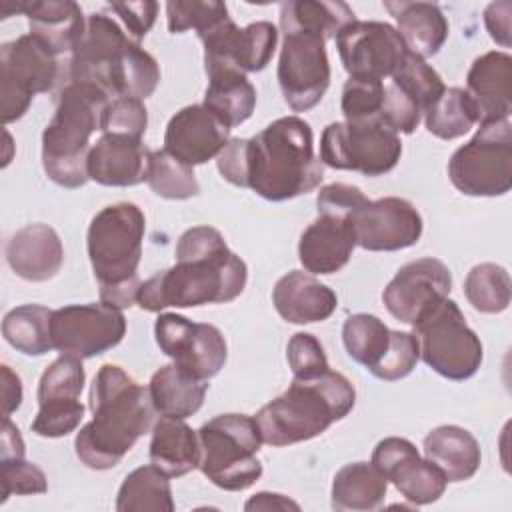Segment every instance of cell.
<instances>
[{
    "mask_svg": "<svg viewBox=\"0 0 512 512\" xmlns=\"http://www.w3.org/2000/svg\"><path fill=\"white\" fill-rule=\"evenodd\" d=\"M356 246L352 220L338 214H318L302 232L298 258L306 272L334 274L342 270Z\"/></svg>",
    "mask_w": 512,
    "mask_h": 512,
    "instance_id": "d4e9b609",
    "label": "cell"
},
{
    "mask_svg": "<svg viewBox=\"0 0 512 512\" xmlns=\"http://www.w3.org/2000/svg\"><path fill=\"white\" fill-rule=\"evenodd\" d=\"M160 82V66L156 58L146 52L136 40H130L114 78L116 98L146 100L154 94Z\"/></svg>",
    "mask_w": 512,
    "mask_h": 512,
    "instance_id": "ab89813d",
    "label": "cell"
},
{
    "mask_svg": "<svg viewBox=\"0 0 512 512\" xmlns=\"http://www.w3.org/2000/svg\"><path fill=\"white\" fill-rule=\"evenodd\" d=\"M128 42L130 38L110 16L104 12L90 14L84 34L70 52L68 82L92 84L114 96L116 70Z\"/></svg>",
    "mask_w": 512,
    "mask_h": 512,
    "instance_id": "ac0fdd59",
    "label": "cell"
},
{
    "mask_svg": "<svg viewBox=\"0 0 512 512\" xmlns=\"http://www.w3.org/2000/svg\"><path fill=\"white\" fill-rule=\"evenodd\" d=\"M388 490L386 476L372 462H352L342 466L332 480V510L364 512L376 510Z\"/></svg>",
    "mask_w": 512,
    "mask_h": 512,
    "instance_id": "836d02e7",
    "label": "cell"
},
{
    "mask_svg": "<svg viewBox=\"0 0 512 512\" xmlns=\"http://www.w3.org/2000/svg\"><path fill=\"white\" fill-rule=\"evenodd\" d=\"M424 458L442 470L448 482L470 480L482 460L478 440L462 426L444 424L430 430L422 442Z\"/></svg>",
    "mask_w": 512,
    "mask_h": 512,
    "instance_id": "f546056e",
    "label": "cell"
},
{
    "mask_svg": "<svg viewBox=\"0 0 512 512\" xmlns=\"http://www.w3.org/2000/svg\"><path fill=\"white\" fill-rule=\"evenodd\" d=\"M86 372L80 358L60 354L40 376L38 414L30 428L42 438H62L74 432L84 418L80 394Z\"/></svg>",
    "mask_w": 512,
    "mask_h": 512,
    "instance_id": "9a60e30c",
    "label": "cell"
},
{
    "mask_svg": "<svg viewBox=\"0 0 512 512\" xmlns=\"http://www.w3.org/2000/svg\"><path fill=\"white\" fill-rule=\"evenodd\" d=\"M208 384L178 368L174 362L158 368L150 382V400L158 414L170 418H188L196 414L204 402Z\"/></svg>",
    "mask_w": 512,
    "mask_h": 512,
    "instance_id": "d6a6232c",
    "label": "cell"
},
{
    "mask_svg": "<svg viewBox=\"0 0 512 512\" xmlns=\"http://www.w3.org/2000/svg\"><path fill=\"white\" fill-rule=\"evenodd\" d=\"M108 98L104 90L84 82H68L58 94L56 112L42 132V166L54 184L80 188L90 180V136L100 130Z\"/></svg>",
    "mask_w": 512,
    "mask_h": 512,
    "instance_id": "8992f818",
    "label": "cell"
},
{
    "mask_svg": "<svg viewBox=\"0 0 512 512\" xmlns=\"http://www.w3.org/2000/svg\"><path fill=\"white\" fill-rule=\"evenodd\" d=\"M384 8L394 16L398 32L408 52L420 58L438 54L448 38V20L438 4L432 2H384Z\"/></svg>",
    "mask_w": 512,
    "mask_h": 512,
    "instance_id": "f1b7e54d",
    "label": "cell"
},
{
    "mask_svg": "<svg viewBox=\"0 0 512 512\" xmlns=\"http://www.w3.org/2000/svg\"><path fill=\"white\" fill-rule=\"evenodd\" d=\"M412 328L420 346V358L436 374L460 382L478 372L484 358L482 342L466 324L454 300H440Z\"/></svg>",
    "mask_w": 512,
    "mask_h": 512,
    "instance_id": "ba28073f",
    "label": "cell"
},
{
    "mask_svg": "<svg viewBox=\"0 0 512 512\" xmlns=\"http://www.w3.org/2000/svg\"><path fill=\"white\" fill-rule=\"evenodd\" d=\"M92 420L74 440L78 460L92 470L114 468L154 426V404L148 388L116 364H104L90 386Z\"/></svg>",
    "mask_w": 512,
    "mask_h": 512,
    "instance_id": "7a4b0ae2",
    "label": "cell"
},
{
    "mask_svg": "<svg viewBox=\"0 0 512 512\" xmlns=\"http://www.w3.org/2000/svg\"><path fill=\"white\" fill-rule=\"evenodd\" d=\"M448 176L466 196H504L512 188V124H482L448 160Z\"/></svg>",
    "mask_w": 512,
    "mask_h": 512,
    "instance_id": "9c48e42d",
    "label": "cell"
},
{
    "mask_svg": "<svg viewBox=\"0 0 512 512\" xmlns=\"http://www.w3.org/2000/svg\"><path fill=\"white\" fill-rule=\"evenodd\" d=\"M390 78L392 84H396L422 108V114L446 90L440 74L424 58L412 52L406 54V58Z\"/></svg>",
    "mask_w": 512,
    "mask_h": 512,
    "instance_id": "7bdbcfd3",
    "label": "cell"
},
{
    "mask_svg": "<svg viewBox=\"0 0 512 512\" xmlns=\"http://www.w3.org/2000/svg\"><path fill=\"white\" fill-rule=\"evenodd\" d=\"M148 456L150 464L170 478L184 476L200 466L202 448L198 432H194L182 418L162 416L152 426Z\"/></svg>",
    "mask_w": 512,
    "mask_h": 512,
    "instance_id": "4dcf8cb0",
    "label": "cell"
},
{
    "mask_svg": "<svg viewBox=\"0 0 512 512\" xmlns=\"http://www.w3.org/2000/svg\"><path fill=\"white\" fill-rule=\"evenodd\" d=\"M356 20L352 8L344 2H314V0H288L280 4V30L308 32L322 40L336 38L338 32Z\"/></svg>",
    "mask_w": 512,
    "mask_h": 512,
    "instance_id": "e575fe53",
    "label": "cell"
},
{
    "mask_svg": "<svg viewBox=\"0 0 512 512\" xmlns=\"http://www.w3.org/2000/svg\"><path fill=\"white\" fill-rule=\"evenodd\" d=\"M52 314L54 310L40 304L16 306L2 320V336L26 356H42L54 348Z\"/></svg>",
    "mask_w": 512,
    "mask_h": 512,
    "instance_id": "8d00e7d4",
    "label": "cell"
},
{
    "mask_svg": "<svg viewBox=\"0 0 512 512\" xmlns=\"http://www.w3.org/2000/svg\"><path fill=\"white\" fill-rule=\"evenodd\" d=\"M366 202H368V198L364 196V192L358 186L344 184V182L328 184V186L320 188V192L316 196L318 214H338V216H346V218H352V214Z\"/></svg>",
    "mask_w": 512,
    "mask_h": 512,
    "instance_id": "816d5d0a",
    "label": "cell"
},
{
    "mask_svg": "<svg viewBox=\"0 0 512 512\" xmlns=\"http://www.w3.org/2000/svg\"><path fill=\"white\" fill-rule=\"evenodd\" d=\"M22 14L28 18L30 34L56 56L72 52L86 28L82 8L72 0H30L24 2Z\"/></svg>",
    "mask_w": 512,
    "mask_h": 512,
    "instance_id": "83f0119b",
    "label": "cell"
},
{
    "mask_svg": "<svg viewBox=\"0 0 512 512\" xmlns=\"http://www.w3.org/2000/svg\"><path fill=\"white\" fill-rule=\"evenodd\" d=\"M146 182L152 192L166 200H188L198 196L200 184L194 168L162 150H150Z\"/></svg>",
    "mask_w": 512,
    "mask_h": 512,
    "instance_id": "b9f144b4",
    "label": "cell"
},
{
    "mask_svg": "<svg viewBox=\"0 0 512 512\" xmlns=\"http://www.w3.org/2000/svg\"><path fill=\"white\" fill-rule=\"evenodd\" d=\"M356 246L370 252H394L414 246L422 236V216L412 202L386 196L368 200L352 214Z\"/></svg>",
    "mask_w": 512,
    "mask_h": 512,
    "instance_id": "d6986e66",
    "label": "cell"
},
{
    "mask_svg": "<svg viewBox=\"0 0 512 512\" xmlns=\"http://www.w3.org/2000/svg\"><path fill=\"white\" fill-rule=\"evenodd\" d=\"M0 484L2 504L14 494H44L48 490L44 472L36 464L26 462L24 458L0 462Z\"/></svg>",
    "mask_w": 512,
    "mask_h": 512,
    "instance_id": "c3c4849f",
    "label": "cell"
},
{
    "mask_svg": "<svg viewBox=\"0 0 512 512\" xmlns=\"http://www.w3.org/2000/svg\"><path fill=\"white\" fill-rule=\"evenodd\" d=\"M108 8L122 18L128 32L136 38V42L150 32V28L154 26L156 14H158V4L154 0L114 2Z\"/></svg>",
    "mask_w": 512,
    "mask_h": 512,
    "instance_id": "f5cc1de1",
    "label": "cell"
},
{
    "mask_svg": "<svg viewBox=\"0 0 512 512\" xmlns=\"http://www.w3.org/2000/svg\"><path fill=\"white\" fill-rule=\"evenodd\" d=\"M228 140L230 128L208 112L204 104H192L170 118L164 132V150L194 168L216 158Z\"/></svg>",
    "mask_w": 512,
    "mask_h": 512,
    "instance_id": "7402d4cb",
    "label": "cell"
},
{
    "mask_svg": "<svg viewBox=\"0 0 512 512\" xmlns=\"http://www.w3.org/2000/svg\"><path fill=\"white\" fill-rule=\"evenodd\" d=\"M356 404L352 382L334 370L316 378H294L272 402L264 404L254 420L268 446H290L312 440L334 422L346 418Z\"/></svg>",
    "mask_w": 512,
    "mask_h": 512,
    "instance_id": "277c9868",
    "label": "cell"
},
{
    "mask_svg": "<svg viewBox=\"0 0 512 512\" xmlns=\"http://www.w3.org/2000/svg\"><path fill=\"white\" fill-rule=\"evenodd\" d=\"M148 126V112L142 100L136 98H114L102 112L100 130L102 134H122L142 138Z\"/></svg>",
    "mask_w": 512,
    "mask_h": 512,
    "instance_id": "bcb514c9",
    "label": "cell"
},
{
    "mask_svg": "<svg viewBox=\"0 0 512 512\" xmlns=\"http://www.w3.org/2000/svg\"><path fill=\"white\" fill-rule=\"evenodd\" d=\"M58 80V56L36 36L22 34L0 48L2 122L20 120L32 98L50 92Z\"/></svg>",
    "mask_w": 512,
    "mask_h": 512,
    "instance_id": "8fae6325",
    "label": "cell"
},
{
    "mask_svg": "<svg viewBox=\"0 0 512 512\" xmlns=\"http://www.w3.org/2000/svg\"><path fill=\"white\" fill-rule=\"evenodd\" d=\"M206 74L208 88L204 92V108L228 128L246 122L256 108V88L246 74L236 68H214Z\"/></svg>",
    "mask_w": 512,
    "mask_h": 512,
    "instance_id": "1f68e13d",
    "label": "cell"
},
{
    "mask_svg": "<svg viewBox=\"0 0 512 512\" xmlns=\"http://www.w3.org/2000/svg\"><path fill=\"white\" fill-rule=\"evenodd\" d=\"M246 262L212 226L188 228L176 244V262L140 284L136 304L146 312L226 304L246 286Z\"/></svg>",
    "mask_w": 512,
    "mask_h": 512,
    "instance_id": "6da1fadb",
    "label": "cell"
},
{
    "mask_svg": "<svg viewBox=\"0 0 512 512\" xmlns=\"http://www.w3.org/2000/svg\"><path fill=\"white\" fill-rule=\"evenodd\" d=\"M334 40L350 78L384 80L398 70L408 54L400 32L388 22L354 20Z\"/></svg>",
    "mask_w": 512,
    "mask_h": 512,
    "instance_id": "2e32d148",
    "label": "cell"
},
{
    "mask_svg": "<svg viewBox=\"0 0 512 512\" xmlns=\"http://www.w3.org/2000/svg\"><path fill=\"white\" fill-rule=\"evenodd\" d=\"M144 232V212L132 202L110 204L92 218L86 248L100 284V302L118 310L136 304Z\"/></svg>",
    "mask_w": 512,
    "mask_h": 512,
    "instance_id": "5b68a950",
    "label": "cell"
},
{
    "mask_svg": "<svg viewBox=\"0 0 512 512\" xmlns=\"http://www.w3.org/2000/svg\"><path fill=\"white\" fill-rule=\"evenodd\" d=\"M204 44V68H236L240 72H260L268 66L278 44V28L260 20L238 28L232 18H224L200 34Z\"/></svg>",
    "mask_w": 512,
    "mask_h": 512,
    "instance_id": "e0dca14e",
    "label": "cell"
},
{
    "mask_svg": "<svg viewBox=\"0 0 512 512\" xmlns=\"http://www.w3.org/2000/svg\"><path fill=\"white\" fill-rule=\"evenodd\" d=\"M224 18H228V8L224 2H214V0L166 2V22L172 34H182L194 28L200 36Z\"/></svg>",
    "mask_w": 512,
    "mask_h": 512,
    "instance_id": "ee69618b",
    "label": "cell"
},
{
    "mask_svg": "<svg viewBox=\"0 0 512 512\" xmlns=\"http://www.w3.org/2000/svg\"><path fill=\"white\" fill-rule=\"evenodd\" d=\"M422 118V108L396 84H384V100L380 108V120L396 134H412Z\"/></svg>",
    "mask_w": 512,
    "mask_h": 512,
    "instance_id": "681fc988",
    "label": "cell"
},
{
    "mask_svg": "<svg viewBox=\"0 0 512 512\" xmlns=\"http://www.w3.org/2000/svg\"><path fill=\"white\" fill-rule=\"evenodd\" d=\"M278 84L294 112H308L328 90L330 62L326 40L308 32H288L278 60Z\"/></svg>",
    "mask_w": 512,
    "mask_h": 512,
    "instance_id": "5bb4252c",
    "label": "cell"
},
{
    "mask_svg": "<svg viewBox=\"0 0 512 512\" xmlns=\"http://www.w3.org/2000/svg\"><path fill=\"white\" fill-rule=\"evenodd\" d=\"M400 154V136L380 118H370L328 124L320 138L318 158L334 170L382 176L398 164Z\"/></svg>",
    "mask_w": 512,
    "mask_h": 512,
    "instance_id": "30bf717a",
    "label": "cell"
},
{
    "mask_svg": "<svg viewBox=\"0 0 512 512\" xmlns=\"http://www.w3.org/2000/svg\"><path fill=\"white\" fill-rule=\"evenodd\" d=\"M202 474L218 488L240 492L262 476L258 450L264 444L254 416L218 414L198 430Z\"/></svg>",
    "mask_w": 512,
    "mask_h": 512,
    "instance_id": "52a82bcc",
    "label": "cell"
},
{
    "mask_svg": "<svg viewBox=\"0 0 512 512\" xmlns=\"http://www.w3.org/2000/svg\"><path fill=\"white\" fill-rule=\"evenodd\" d=\"M510 14L512 4L508 0L492 2L484 10V26L490 34V38L500 44L502 48H510Z\"/></svg>",
    "mask_w": 512,
    "mask_h": 512,
    "instance_id": "db71d44e",
    "label": "cell"
},
{
    "mask_svg": "<svg viewBox=\"0 0 512 512\" xmlns=\"http://www.w3.org/2000/svg\"><path fill=\"white\" fill-rule=\"evenodd\" d=\"M322 178L324 164L314 154V134L306 120L284 116L244 138L242 188L264 200L284 202L308 194Z\"/></svg>",
    "mask_w": 512,
    "mask_h": 512,
    "instance_id": "3957f363",
    "label": "cell"
},
{
    "mask_svg": "<svg viewBox=\"0 0 512 512\" xmlns=\"http://www.w3.org/2000/svg\"><path fill=\"white\" fill-rule=\"evenodd\" d=\"M370 462L414 506L436 502L448 484L442 470L430 460L422 458L416 446L400 436L380 440Z\"/></svg>",
    "mask_w": 512,
    "mask_h": 512,
    "instance_id": "ffe728a7",
    "label": "cell"
},
{
    "mask_svg": "<svg viewBox=\"0 0 512 512\" xmlns=\"http://www.w3.org/2000/svg\"><path fill=\"white\" fill-rule=\"evenodd\" d=\"M384 82L374 78H348L342 88V114L348 122L380 118Z\"/></svg>",
    "mask_w": 512,
    "mask_h": 512,
    "instance_id": "f6af8a7d",
    "label": "cell"
},
{
    "mask_svg": "<svg viewBox=\"0 0 512 512\" xmlns=\"http://www.w3.org/2000/svg\"><path fill=\"white\" fill-rule=\"evenodd\" d=\"M272 302L276 312L290 324H312L328 320L336 306L338 296L332 288L302 270L284 274L274 290Z\"/></svg>",
    "mask_w": 512,
    "mask_h": 512,
    "instance_id": "4316f807",
    "label": "cell"
},
{
    "mask_svg": "<svg viewBox=\"0 0 512 512\" xmlns=\"http://www.w3.org/2000/svg\"><path fill=\"white\" fill-rule=\"evenodd\" d=\"M6 262L16 276L28 282H46L60 272L64 246L52 226L28 224L8 240Z\"/></svg>",
    "mask_w": 512,
    "mask_h": 512,
    "instance_id": "484cf974",
    "label": "cell"
},
{
    "mask_svg": "<svg viewBox=\"0 0 512 512\" xmlns=\"http://www.w3.org/2000/svg\"><path fill=\"white\" fill-rule=\"evenodd\" d=\"M2 374V418H10L14 410L22 404V382L16 372L10 370V366H0Z\"/></svg>",
    "mask_w": 512,
    "mask_h": 512,
    "instance_id": "11a10c76",
    "label": "cell"
},
{
    "mask_svg": "<svg viewBox=\"0 0 512 512\" xmlns=\"http://www.w3.org/2000/svg\"><path fill=\"white\" fill-rule=\"evenodd\" d=\"M420 360V346L414 334L392 330V346L382 366L374 372L376 378L394 382L408 376Z\"/></svg>",
    "mask_w": 512,
    "mask_h": 512,
    "instance_id": "f907efd6",
    "label": "cell"
},
{
    "mask_svg": "<svg viewBox=\"0 0 512 512\" xmlns=\"http://www.w3.org/2000/svg\"><path fill=\"white\" fill-rule=\"evenodd\" d=\"M286 358L294 378H300V380L316 378L326 370H330L322 344L314 334H308V332H296L288 340Z\"/></svg>",
    "mask_w": 512,
    "mask_h": 512,
    "instance_id": "7dc6e473",
    "label": "cell"
},
{
    "mask_svg": "<svg viewBox=\"0 0 512 512\" xmlns=\"http://www.w3.org/2000/svg\"><path fill=\"white\" fill-rule=\"evenodd\" d=\"M348 356L374 374L392 346V330L374 314H352L342 326Z\"/></svg>",
    "mask_w": 512,
    "mask_h": 512,
    "instance_id": "74e56055",
    "label": "cell"
},
{
    "mask_svg": "<svg viewBox=\"0 0 512 512\" xmlns=\"http://www.w3.org/2000/svg\"><path fill=\"white\" fill-rule=\"evenodd\" d=\"M126 318L122 310L104 302L70 304L52 314V344L74 358L100 356L122 342Z\"/></svg>",
    "mask_w": 512,
    "mask_h": 512,
    "instance_id": "4fadbf2b",
    "label": "cell"
},
{
    "mask_svg": "<svg viewBox=\"0 0 512 512\" xmlns=\"http://www.w3.org/2000/svg\"><path fill=\"white\" fill-rule=\"evenodd\" d=\"M464 296L478 312H504L512 298V282L508 270L494 262L476 264L464 280Z\"/></svg>",
    "mask_w": 512,
    "mask_h": 512,
    "instance_id": "60d3db41",
    "label": "cell"
},
{
    "mask_svg": "<svg viewBox=\"0 0 512 512\" xmlns=\"http://www.w3.org/2000/svg\"><path fill=\"white\" fill-rule=\"evenodd\" d=\"M244 510H300V504L290 500L284 494H274V492H258L254 494L246 504Z\"/></svg>",
    "mask_w": 512,
    "mask_h": 512,
    "instance_id": "6f0895ef",
    "label": "cell"
},
{
    "mask_svg": "<svg viewBox=\"0 0 512 512\" xmlns=\"http://www.w3.org/2000/svg\"><path fill=\"white\" fill-rule=\"evenodd\" d=\"M118 512H172L174 498L170 476L154 464L132 470L116 496Z\"/></svg>",
    "mask_w": 512,
    "mask_h": 512,
    "instance_id": "d590c367",
    "label": "cell"
},
{
    "mask_svg": "<svg viewBox=\"0 0 512 512\" xmlns=\"http://www.w3.org/2000/svg\"><path fill=\"white\" fill-rule=\"evenodd\" d=\"M26 454V446L22 434L10 418H2V434H0V462L2 460H20Z\"/></svg>",
    "mask_w": 512,
    "mask_h": 512,
    "instance_id": "9f6ffc18",
    "label": "cell"
},
{
    "mask_svg": "<svg viewBox=\"0 0 512 512\" xmlns=\"http://www.w3.org/2000/svg\"><path fill=\"white\" fill-rule=\"evenodd\" d=\"M148 154L142 138L102 134L88 154V178L102 186H136L146 182Z\"/></svg>",
    "mask_w": 512,
    "mask_h": 512,
    "instance_id": "cb8c5ba5",
    "label": "cell"
},
{
    "mask_svg": "<svg viewBox=\"0 0 512 512\" xmlns=\"http://www.w3.org/2000/svg\"><path fill=\"white\" fill-rule=\"evenodd\" d=\"M452 290V274L438 258L404 264L382 292L386 310L404 324H414Z\"/></svg>",
    "mask_w": 512,
    "mask_h": 512,
    "instance_id": "44dd1931",
    "label": "cell"
},
{
    "mask_svg": "<svg viewBox=\"0 0 512 512\" xmlns=\"http://www.w3.org/2000/svg\"><path fill=\"white\" fill-rule=\"evenodd\" d=\"M154 336L160 352L198 380L208 382L226 364V340L212 324L192 322L182 314L164 312L156 318Z\"/></svg>",
    "mask_w": 512,
    "mask_h": 512,
    "instance_id": "7c38bea8",
    "label": "cell"
},
{
    "mask_svg": "<svg viewBox=\"0 0 512 512\" xmlns=\"http://www.w3.org/2000/svg\"><path fill=\"white\" fill-rule=\"evenodd\" d=\"M426 130L442 140L464 136L474 124V106L464 88H446L422 114Z\"/></svg>",
    "mask_w": 512,
    "mask_h": 512,
    "instance_id": "f35d334b",
    "label": "cell"
},
{
    "mask_svg": "<svg viewBox=\"0 0 512 512\" xmlns=\"http://www.w3.org/2000/svg\"><path fill=\"white\" fill-rule=\"evenodd\" d=\"M466 94L474 106L476 122L508 120L512 112V58L492 50L478 56L466 74Z\"/></svg>",
    "mask_w": 512,
    "mask_h": 512,
    "instance_id": "603a6c76",
    "label": "cell"
}]
</instances>
